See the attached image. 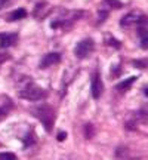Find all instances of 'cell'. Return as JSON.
<instances>
[{
    "label": "cell",
    "instance_id": "5",
    "mask_svg": "<svg viewBox=\"0 0 148 160\" xmlns=\"http://www.w3.org/2000/svg\"><path fill=\"white\" fill-rule=\"evenodd\" d=\"M91 91H92V97L98 99L101 98L104 92V83H102V79H101V74L99 71H95L92 74V82H91Z\"/></svg>",
    "mask_w": 148,
    "mask_h": 160
},
{
    "label": "cell",
    "instance_id": "10",
    "mask_svg": "<svg viewBox=\"0 0 148 160\" xmlns=\"http://www.w3.org/2000/svg\"><path fill=\"white\" fill-rule=\"evenodd\" d=\"M25 17H27V11H25L24 8H19V9H17V11H13L9 13L7 21H19V19H24Z\"/></svg>",
    "mask_w": 148,
    "mask_h": 160
},
{
    "label": "cell",
    "instance_id": "12",
    "mask_svg": "<svg viewBox=\"0 0 148 160\" xmlns=\"http://www.w3.org/2000/svg\"><path fill=\"white\" fill-rule=\"evenodd\" d=\"M104 3L108 5L110 8H113V9H120V8H123V3L119 2V0H104Z\"/></svg>",
    "mask_w": 148,
    "mask_h": 160
},
{
    "label": "cell",
    "instance_id": "2",
    "mask_svg": "<svg viewBox=\"0 0 148 160\" xmlns=\"http://www.w3.org/2000/svg\"><path fill=\"white\" fill-rule=\"evenodd\" d=\"M19 97L22 99H28V101H39V99H43L46 97V92L39 85H36L33 82H28L19 91Z\"/></svg>",
    "mask_w": 148,
    "mask_h": 160
},
{
    "label": "cell",
    "instance_id": "13",
    "mask_svg": "<svg viewBox=\"0 0 148 160\" xmlns=\"http://www.w3.org/2000/svg\"><path fill=\"white\" fill-rule=\"evenodd\" d=\"M132 64H133L136 68H147L148 59H135V61H132Z\"/></svg>",
    "mask_w": 148,
    "mask_h": 160
},
{
    "label": "cell",
    "instance_id": "9",
    "mask_svg": "<svg viewBox=\"0 0 148 160\" xmlns=\"http://www.w3.org/2000/svg\"><path fill=\"white\" fill-rule=\"evenodd\" d=\"M18 40L17 34H2L0 36V48H9V46L15 45Z\"/></svg>",
    "mask_w": 148,
    "mask_h": 160
},
{
    "label": "cell",
    "instance_id": "11",
    "mask_svg": "<svg viewBox=\"0 0 148 160\" xmlns=\"http://www.w3.org/2000/svg\"><path fill=\"white\" fill-rule=\"evenodd\" d=\"M105 45H110L113 46V48H116V49H120L121 48V42H119L117 39H114L113 36H105Z\"/></svg>",
    "mask_w": 148,
    "mask_h": 160
},
{
    "label": "cell",
    "instance_id": "14",
    "mask_svg": "<svg viewBox=\"0 0 148 160\" xmlns=\"http://www.w3.org/2000/svg\"><path fill=\"white\" fill-rule=\"evenodd\" d=\"M85 135H86V138H89V139L93 137V126H92L91 123L85 125Z\"/></svg>",
    "mask_w": 148,
    "mask_h": 160
},
{
    "label": "cell",
    "instance_id": "8",
    "mask_svg": "<svg viewBox=\"0 0 148 160\" xmlns=\"http://www.w3.org/2000/svg\"><path fill=\"white\" fill-rule=\"evenodd\" d=\"M138 80V76H131V77H127V79L125 80H121L120 83H117L116 85V89L119 92H126V91H129V88H131L135 82Z\"/></svg>",
    "mask_w": 148,
    "mask_h": 160
},
{
    "label": "cell",
    "instance_id": "7",
    "mask_svg": "<svg viewBox=\"0 0 148 160\" xmlns=\"http://www.w3.org/2000/svg\"><path fill=\"white\" fill-rule=\"evenodd\" d=\"M49 12H51V6L47 5V3H39V5L34 8L33 15H34V18H37V19H43Z\"/></svg>",
    "mask_w": 148,
    "mask_h": 160
},
{
    "label": "cell",
    "instance_id": "1",
    "mask_svg": "<svg viewBox=\"0 0 148 160\" xmlns=\"http://www.w3.org/2000/svg\"><path fill=\"white\" fill-rule=\"evenodd\" d=\"M31 113H33L34 117H37L42 122V125L45 126V129L47 132H51L53 129L57 114H55V110L52 108L51 105L43 104V105H39V107H34V108L31 110Z\"/></svg>",
    "mask_w": 148,
    "mask_h": 160
},
{
    "label": "cell",
    "instance_id": "19",
    "mask_svg": "<svg viewBox=\"0 0 148 160\" xmlns=\"http://www.w3.org/2000/svg\"><path fill=\"white\" fill-rule=\"evenodd\" d=\"M5 3H6V0H0V8H2L3 5H5Z\"/></svg>",
    "mask_w": 148,
    "mask_h": 160
},
{
    "label": "cell",
    "instance_id": "4",
    "mask_svg": "<svg viewBox=\"0 0 148 160\" xmlns=\"http://www.w3.org/2000/svg\"><path fill=\"white\" fill-rule=\"evenodd\" d=\"M142 18H144V15L141 11H132L129 13H126L125 17L120 19V25L123 28H129L132 25H138V24L141 22Z\"/></svg>",
    "mask_w": 148,
    "mask_h": 160
},
{
    "label": "cell",
    "instance_id": "16",
    "mask_svg": "<svg viewBox=\"0 0 148 160\" xmlns=\"http://www.w3.org/2000/svg\"><path fill=\"white\" fill-rule=\"evenodd\" d=\"M65 138H67V132H59V133H58V141H64V139H65Z\"/></svg>",
    "mask_w": 148,
    "mask_h": 160
},
{
    "label": "cell",
    "instance_id": "18",
    "mask_svg": "<svg viewBox=\"0 0 148 160\" xmlns=\"http://www.w3.org/2000/svg\"><path fill=\"white\" fill-rule=\"evenodd\" d=\"M144 95L148 98V86H145V88H144Z\"/></svg>",
    "mask_w": 148,
    "mask_h": 160
},
{
    "label": "cell",
    "instance_id": "3",
    "mask_svg": "<svg viewBox=\"0 0 148 160\" xmlns=\"http://www.w3.org/2000/svg\"><path fill=\"white\" fill-rule=\"evenodd\" d=\"M95 49V42L91 39V37H87V39H83L80 40L79 43L76 45L74 48V55L79 58V59H85L91 55L92 52Z\"/></svg>",
    "mask_w": 148,
    "mask_h": 160
},
{
    "label": "cell",
    "instance_id": "17",
    "mask_svg": "<svg viewBox=\"0 0 148 160\" xmlns=\"http://www.w3.org/2000/svg\"><path fill=\"white\" fill-rule=\"evenodd\" d=\"M5 117H6V111H5L3 108H0V122L5 119Z\"/></svg>",
    "mask_w": 148,
    "mask_h": 160
},
{
    "label": "cell",
    "instance_id": "15",
    "mask_svg": "<svg viewBox=\"0 0 148 160\" xmlns=\"http://www.w3.org/2000/svg\"><path fill=\"white\" fill-rule=\"evenodd\" d=\"M0 159L2 160H15L17 156L13 153H0Z\"/></svg>",
    "mask_w": 148,
    "mask_h": 160
},
{
    "label": "cell",
    "instance_id": "6",
    "mask_svg": "<svg viewBox=\"0 0 148 160\" xmlns=\"http://www.w3.org/2000/svg\"><path fill=\"white\" fill-rule=\"evenodd\" d=\"M59 61H61V53L59 52H49L40 61V68H49L52 65L58 64Z\"/></svg>",
    "mask_w": 148,
    "mask_h": 160
}]
</instances>
